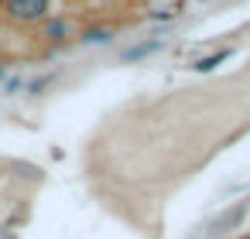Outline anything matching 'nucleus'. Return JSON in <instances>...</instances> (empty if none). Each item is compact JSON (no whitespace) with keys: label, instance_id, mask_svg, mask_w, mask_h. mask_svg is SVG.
I'll return each mask as SVG.
<instances>
[{"label":"nucleus","instance_id":"obj_1","mask_svg":"<svg viewBox=\"0 0 250 239\" xmlns=\"http://www.w3.org/2000/svg\"><path fill=\"white\" fill-rule=\"evenodd\" d=\"M0 11L18 28H35L52 14V0H0Z\"/></svg>","mask_w":250,"mask_h":239},{"label":"nucleus","instance_id":"obj_2","mask_svg":"<svg viewBox=\"0 0 250 239\" xmlns=\"http://www.w3.org/2000/svg\"><path fill=\"white\" fill-rule=\"evenodd\" d=\"M42 41H48V45H69L76 35H79V28H76V21L72 18H65V14H48L45 21H42Z\"/></svg>","mask_w":250,"mask_h":239},{"label":"nucleus","instance_id":"obj_3","mask_svg":"<svg viewBox=\"0 0 250 239\" xmlns=\"http://www.w3.org/2000/svg\"><path fill=\"white\" fill-rule=\"evenodd\" d=\"M117 38V28H110V24H96V28H83L79 35H76V41L79 45H110Z\"/></svg>","mask_w":250,"mask_h":239},{"label":"nucleus","instance_id":"obj_4","mask_svg":"<svg viewBox=\"0 0 250 239\" xmlns=\"http://www.w3.org/2000/svg\"><path fill=\"white\" fill-rule=\"evenodd\" d=\"M165 48V38H151V41H137L134 48H127V52H120V62H137V58H144V55H154V52H161Z\"/></svg>","mask_w":250,"mask_h":239},{"label":"nucleus","instance_id":"obj_5","mask_svg":"<svg viewBox=\"0 0 250 239\" xmlns=\"http://www.w3.org/2000/svg\"><path fill=\"white\" fill-rule=\"evenodd\" d=\"M243 212H247L243 205H236L233 212H223V215H219V219H216V222L209 225V236H223V232H229V229H236V225L243 222Z\"/></svg>","mask_w":250,"mask_h":239},{"label":"nucleus","instance_id":"obj_6","mask_svg":"<svg viewBox=\"0 0 250 239\" xmlns=\"http://www.w3.org/2000/svg\"><path fill=\"white\" fill-rule=\"evenodd\" d=\"M229 55H233V48H216L212 55H202V58H195V62H192V69H195V72H212V69H219V65H223Z\"/></svg>","mask_w":250,"mask_h":239},{"label":"nucleus","instance_id":"obj_7","mask_svg":"<svg viewBox=\"0 0 250 239\" xmlns=\"http://www.w3.org/2000/svg\"><path fill=\"white\" fill-rule=\"evenodd\" d=\"M59 82V72H48V75H42V79H35V82H24V89H28V96H42L48 86H55Z\"/></svg>","mask_w":250,"mask_h":239},{"label":"nucleus","instance_id":"obj_8","mask_svg":"<svg viewBox=\"0 0 250 239\" xmlns=\"http://www.w3.org/2000/svg\"><path fill=\"white\" fill-rule=\"evenodd\" d=\"M18 89H24V79H21V75H11V79L4 82V92H7V96H14Z\"/></svg>","mask_w":250,"mask_h":239},{"label":"nucleus","instance_id":"obj_9","mask_svg":"<svg viewBox=\"0 0 250 239\" xmlns=\"http://www.w3.org/2000/svg\"><path fill=\"white\" fill-rule=\"evenodd\" d=\"M171 11H147V21H171Z\"/></svg>","mask_w":250,"mask_h":239},{"label":"nucleus","instance_id":"obj_10","mask_svg":"<svg viewBox=\"0 0 250 239\" xmlns=\"http://www.w3.org/2000/svg\"><path fill=\"white\" fill-rule=\"evenodd\" d=\"M4 75H7V69H4V62H0V79H4Z\"/></svg>","mask_w":250,"mask_h":239},{"label":"nucleus","instance_id":"obj_11","mask_svg":"<svg viewBox=\"0 0 250 239\" xmlns=\"http://www.w3.org/2000/svg\"><path fill=\"white\" fill-rule=\"evenodd\" d=\"M240 239H250V236H240Z\"/></svg>","mask_w":250,"mask_h":239}]
</instances>
